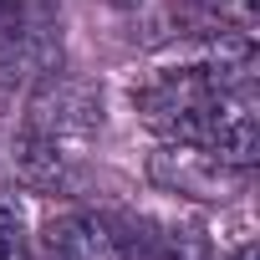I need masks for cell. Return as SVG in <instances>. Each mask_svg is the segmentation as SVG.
<instances>
[{
    "instance_id": "cell-4",
    "label": "cell",
    "mask_w": 260,
    "mask_h": 260,
    "mask_svg": "<svg viewBox=\"0 0 260 260\" xmlns=\"http://www.w3.org/2000/svg\"><path fill=\"white\" fill-rule=\"evenodd\" d=\"M194 6L209 21H219V26H235V31H250L255 26V6H250V0H194Z\"/></svg>"
},
{
    "instance_id": "cell-1",
    "label": "cell",
    "mask_w": 260,
    "mask_h": 260,
    "mask_svg": "<svg viewBox=\"0 0 260 260\" xmlns=\"http://www.w3.org/2000/svg\"><path fill=\"white\" fill-rule=\"evenodd\" d=\"M102 127V92L72 72H41V87L26 102V122L16 138L21 179L36 189H72L82 179V158Z\"/></svg>"
},
{
    "instance_id": "cell-3",
    "label": "cell",
    "mask_w": 260,
    "mask_h": 260,
    "mask_svg": "<svg viewBox=\"0 0 260 260\" xmlns=\"http://www.w3.org/2000/svg\"><path fill=\"white\" fill-rule=\"evenodd\" d=\"M46 250H51V260H143L138 255V224H122V219H107L92 209L51 219Z\"/></svg>"
},
{
    "instance_id": "cell-2",
    "label": "cell",
    "mask_w": 260,
    "mask_h": 260,
    "mask_svg": "<svg viewBox=\"0 0 260 260\" xmlns=\"http://www.w3.org/2000/svg\"><path fill=\"white\" fill-rule=\"evenodd\" d=\"M148 179H153L164 194L199 199V204H224V199H235V194L250 189V169L224 164L219 153L194 148V143H164V148L148 158Z\"/></svg>"
}]
</instances>
